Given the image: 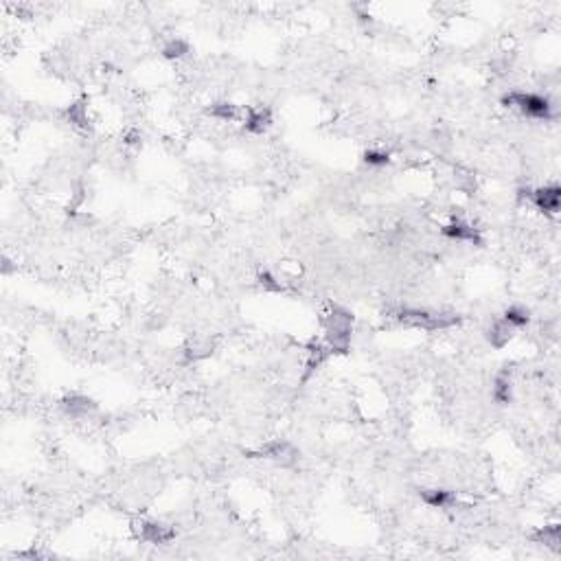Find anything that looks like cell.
Masks as SVG:
<instances>
[{"instance_id":"cell-11","label":"cell","mask_w":561,"mask_h":561,"mask_svg":"<svg viewBox=\"0 0 561 561\" xmlns=\"http://www.w3.org/2000/svg\"><path fill=\"white\" fill-rule=\"evenodd\" d=\"M421 500H423L428 506H432V509H445V506L454 504V493L447 491V489H423L419 493Z\"/></svg>"},{"instance_id":"cell-18","label":"cell","mask_w":561,"mask_h":561,"mask_svg":"<svg viewBox=\"0 0 561 561\" xmlns=\"http://www.w3.org/2000/svg\"><path fill=\"white\" fill-rule=\"evenodd\" d=\"M209 114L213 118H220V121H233V118L239 116V110H237L235 103H229V101H220V103H213L209 107Z\"/></svg>"},{"instance_id":"cell-6","label":"cell","mask_w":561,"mask_h":561,"mask_svg":"<svg viewBox=\"0 0 561 561\" xmlns=\"http://www.w3.org/2000/svg\"><path fill=\"white\" fill-rule=\"evenodd\" d=\"M528 198H531L535 207L546 215H557L561 211V187L559 185H548L542 189L528 191Z\"/></svg>"},{"instance_id":"cell-10","label":"cell","mask_w":561,"mask_h":561,"mask_svg":"<svg viewBox=\"0 0 561 561\" xmlns=\"http://www.w3.org/2000/svg\"><path fill=\"white\" fill-rule=\"evenodd\" d=\"M513 336H515V327L509 325L504 318L495 320L487 331V340H489V344L493 349H504L506 344L513 340Z\"/></svg>"},{"instance_id":"cell-16","label":"cell","mask_w":561,"mask_h":561,"mask_svg":"<svg viewBox=\"0 0 561 561\" xmlns=\"http://www.w3.org/2000/svg\"><path fill=\"white\" fill-rule=\"evenodd\" d=\"M68 121L75 127H90V116H88V107H86V101H75L68 110H66Z\"/></svg>"},{"instance_id":"cell-20","label":"cell","mask_w":561,"mask_h":561,"mask_svg":"<svg viewBox=\"0 0 561 561\" xmlns=\"http://www.w3.org/2000/svg\"><path fill=\"white\" fill-rule=\"evenodd\" d=\"M259 280H261V285L263 287H268V289H272V292H280V287L278 283H274V278H272V274H268V272H263L261 276H259Z\"/></svg>"},{"instance_id":"cell-17","label":"cell","mask_w":561,"mask_h":561,"mask_svg":"<svg viewBox=\"0 0 561 561\" xmlns=\"http://www.w3.org/2000/svg\"><path fill=\"white\" fill-rule=\"evenodd\" d=\"M493 399H495V404H511V399H513V384L511 380L506 375H500L498 380H495L493 384Z\"/></svg>"},{"instance_id":"cell-13","label":"cell","mask_w":561,"mask_h":561,"mask_svg":"<svg viewBox=\"0 0 561 561\" xmlns=\"http://www.w3.org/2000/svg\"><path fill=\"white\" fill-rule=\"evenodd\" d=\"M189 51H191V47H189L187 40L171 38V40H167L165 44H163V57L165 60H180V57H185Z\"/></svg>"},{"instance_id":"cell-2","label":"cell","mask_w":561,"mask_h":561,"mask_svg":"<svg viewBox=\"0 0 561 561\" xmlns=\"http://www.w3.org/2000/svg\"><path fill=\"white\" fill-rule=\"evenodd\" d=\"M502 103L506 107H515V110H520L524 116H531V118H544V121H553V118L557 116L555 103L550 101L548 96H544V94L513 90V92L502 96Z\"/></svg>"},{"instance_id":"cell-15","label":"cell","mask_w":561,"mask_h":561,"mask_svg":"<svg viewBox=\"0 0 561 561\" xmlns=\"http://www.w3.org/2000/svg\"><path fill=\"white\" fill-rule=\"evenodd\" d=\"M509 325H513L515 329H522L526 327L528 322H531V311H528L526 307L522 305H511L509 309L504 311V316H502Z\"/></svg>"},{"instance_id":"cell-5","label":"cell","mask_w":561,"mask_h":561,"mask_svg":"<svg viewBox=\"0 0 561 561\" xmlns=\"http://www.w3.org/2000/svg\"><path fill=\"white\" fill-rule=\"evenodd\" d=\"M134 533L138 539H143L147 544H169L176 539V528L163 524V522H138L134 524Z\"/></svg>"},{"instance_id":"cell-7","label":"cell","mask_w":561,"mask_h":561,"mask_svg":"<svg viewBox=\"0 0 561 561\" xmlns=\"http://www.w3.org/2000/svg\"><path fill=\"white\" fill-rule=\"evenodd\" d=\"M443 235L449 237V239L473 244V246H480L482 244V237H480L478 229H473V226L469 222H465V220H452L447 226H443Z\"/></svg>"},{"instance_id":"cell-4","label":"cell","mask_w":561,"mask_h":561,"mask_svg":"<svg viewBox=\"0 0 561 561\" xmlns=\"http://www.w3.org/2000/svg\"><path fill=\"white\" fill-rule=\"evenodd\" d=\"M259 456H263L268 460H272L276 462V465L280 467H292L298 462V456H300V452L294 443H289V441H270V443H265L261 449L257 452Z\"/></svg>"},{"instance_id":"cell-3","label":"cell","mask_w":561,"mask_h":561,"mask_svg":"<svg viewBox=\"0 0 561 561\" xmlns=\"http://www.w3.org/2000/svg\"><path fill=\"white\" fill-rule=\"evenodd\" d=\"M397 318L406 322L410 327H419L426 331H436V329H447L452 325H456V316H445V314H432V311L426 309H399Z\"/></svg>"},{"instance_id":"cell-1","label":"cell","mask_w":561,"mask_h":561,"mask_svg":"<svg viewBox=\"0 0 561 561\" xmlns=\"http://www.w3.org/2000/svg\"><path fill=\"white\" fill-rule=\"evenodd\" d=\"M353 336V314L340 305H333L325 316V340L329 351L347 353Z\"/></svg>"},{"instance_id":"cell-12","label":"cell","mask_w":561,"mask_h":561,"mask_svg":"<svg viewBox=\"0 0 561 561\" xmlns=\"http://www.w3.org/2000/svg\"><path fill=\"white\" fill-rule=\"evenodd\" d=\"M533 542L535 544H544L546 548L550 550H557L561 548V526L559 524H550V526H544L539 528V531L533 535Z\"/></svg>"},{"instance_id":"cell-19","label":"cell","mask_w":561,"mask_h":561,"mask_svg":"<svg viewBox=\"0 0 561 561\" xmlns=\"http://www.w3.org/2000/svg\"><path fill=\"white\" fill-rule=\"evenodd\" d=\"M364 163L369 167H384L391 163V156L382 149H369V152H364Z\"/></svg>"},{"instance_id":"cell-8","label":"cell","mask_w":561,"mask_h":561,"mask_svg":"<svg viewBox=\"0 0 561 561\" xmlns=\"http://www.w3.org/2000/svg\"><path fill=\"white\" fill-rule=\"evenodd\" d=\"M62 408L66 410L70 417L79 419V417H88L90 413H94L96 404L92 402L90 397L79 395V393H73V395H66V397L62 399Z\"/></svg>"},{"instance_id":"cell-9","label":"cell","mask_w":561,"mask_h":561,"mask_svg":"<svg viewBox=\"0 0 561 561\" xmlns=\"http://www.w3.org/2000/svg\"><path fill=\"white\" fill-rule=\"evenodd\" d=\"M272 125V114L268 107H248L244 116V127L252 134H263L265 129Z\"/></svg>"},{"instance_id":"cell-14","label":"cell","mask_w":561,"mask_h":561,"mask_svg":"<svg viewBox=\"0 0 561 561\" xmlns=\"http://www.w3.org/2000/svg\"><path fill=\"white\" fill-rule=\"evenodd\" d=\"M329 353H331V351H329L327 344L316 342L314 347L309 349V360H307V373H305V377H309L314 371H318L320 366L325 364V360H327V355H329Z\"/></svg>"}]
</instances>
